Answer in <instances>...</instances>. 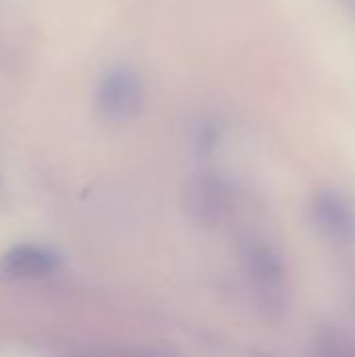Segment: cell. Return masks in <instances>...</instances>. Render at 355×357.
Returning a JSON list of instances; mask_svg holds the SVG:
<instances>
[{"mask_svg": "<svg viewBox=\"0 0 355 357\" xmlns=\"http://www.w3.org/2000/svg\"><path fill=\"white\" fill-rule=\"evenodd\" d=\"M67 357H107V356H67Z\"/></svg>", "mask_w": 355, "mask_h": 357, "instance_id": "obj_6", "label": "cell"}, {"mask_svg": "<svg viewBox=\"0 0 355 357\" xmlns=\"http://www.w3.org/2000/svg\"><path fill=\"white\" fill-rule=\"evenodd\" d=\"M318 213L326 215V222L335 230H339L341 234H345V236L349 234V228L355 226V222L352 220V215L347 213V209L337 199H333V197H324L322 203H318Z\"/></svg>", "mask_w": 355, "mask_h": 357, "instance_id": "obj_5", "label": "cell"}, {"mask_svg": "<svg viewBox=\"0 0 355 357\" xmlns=\"http://www.w3.org/2000/svg\"><path fill=\"white\" fill-rule=\"evenodd\" d=\"M243 257H245V264H247L249 274L259 284L272 287V284H276L280 280V272H282L280 270V261L272 253L270 247H266L262 243H251V245L245 247Z\"/></svg>", "mask_w": 355, "mask_h": 357, "instance_id": "obj_4", "label": "cell"}, {"mask_svg": "<svg viewBox=\"0 0 355 357\" xmlns=\"http://www.w3.org/2000/svg\"><path fill=\"white\" fill-rule=\"evenodd\" d=\"M224 205V186L213 176L192 178L186 186V209L192 220L211 224L218 220Z\"/></svg>", "mask_w": 355, "mask_h": 357, "instance_id": "obj_3", "label": "cell"}, {"mask_svg": "<svg viewBox=\"0 0 355 357\" xmlns=\"http://www.w3.org/2000/svg\"><path fill=\"white\" fill-rule=\"evenodd\" d=\"M96 111L103 119L121 123L138 115L142 105V84L134 69L126 65L111 67L96 88Z\"/></svg>", "mask_w": 355, "mask_h": 357, "instance_id": "obj_1", "label": "cell"}, {"mask_svg": "<svg viewBox=\"0 0 355 357\" xmlns=\"http://www.w3.org/2000/svg\"><path fill=\"white\" fill-rule=\"evenodd\" d=\"M59 255L42 245L21 243L0 255V272L8 278L33 280L50 276L59 268Z\"/></svg>", "mask_w": 355, "mask_h": 357, "instance_id": "obj_2", "label": "cell"}]
</instances>
